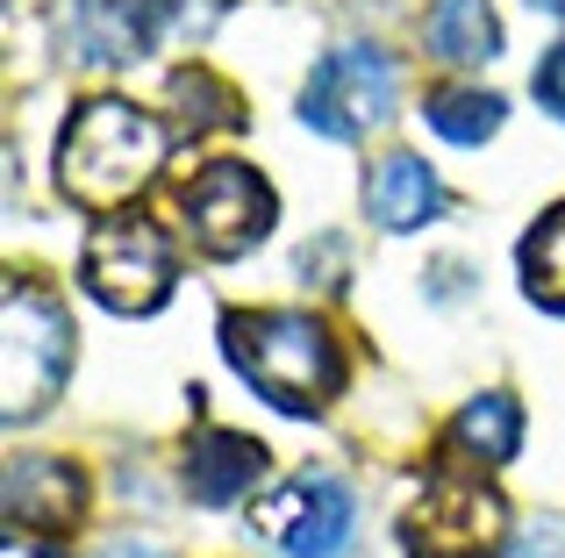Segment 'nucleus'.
Masks as SVG:
<instances>
[{
	"instance_id": "obj_1",
	"label": "nucleus",
	"mask_w": 565,
	"mask_h": 558,
	"mask_svg": "<svg viewBox=\"0 0 565 558\" xmlns=\"http://www.w3.org/2000/svg\"><path fill=\"white\" fill-rule=\"evenodd\" d=\"M158 165H166V122L115 94L79 100V115L57 137V186L94 215L137 201L158 180Z\"/></svg>"
},
{
	"instance_id": "obj_2",
	"label": "nucleus",
	"mask_w": 565,
	"mask_h": 558,
	"mask_svg": "<svg viewBox=\"0 0 565 558\" xmlns=\"http://www.w3.org/2000/svg\"><path fill=\"white\" fill-rule=\"evenodd\" d=\"M222 351L230 365L287 416H308L337 394L344 358H337L330 330L316 315H294V308H258V315H230L222 322Z\"/></svg>"
},
{
	"instance_id": "obj_3",
	"label": "nucleus",
	"mask_w": 565,
	"mask_h": 558,
	"mask_svg": "<svg viewBox=\"0 0 565 558\" xmlns=\"http://www.w3.org/2000/svg\"><path fill=\"white\" fill-rule=\"evenodd\" d=\"M72 365V322L29 279H8L0 293V394H8V422H29L51 408Z\"/></svg>"
},
{
	"instance_id": "obj_4",
	"label": "nucleus",
	"mask_w": 565,
	"mask_h": 558,
	"mask_svg": "<svg viewBox=\"0 0 565 558\" xmlns=\"http://www.w3.org/2000/svg\"><path fill=\"white\" fill-rule=\"evenodd\" d=\"M394 115V65L373 51V43H344L330 51L301 86V122L322 129L337 143H359Z\"/></svg>"
},
{
	"instance_id": "obj_5",
	"label": "nucleus",
	"mask_w": 565,
	"mask_h": 558,
	"mask_svg": "<svg viewBox=\"0 0 565 558\" xmlns=\"http://www.w3.org/2000/svg\"><path fill=\"white\" fill-rule=\"evenodd\" d=\"M180 208H186V229L207 258H244L250 244H265L279 201H273V186H265V172L236 165V158H215V165L186 186Z\"/></svg>"
},
{
	"instance_id": "obj_6",
	"label": "nucleus",
	"mask_w": 565,
	"mask_h": 558,
	"mask_svg": "<svg viewBox=\"0 0 565 558\" xmlns=\"http://www.w3.org/2000/svg\"><path fill=\"white\" fill-rule=\"evenodd\" d=\"M86 293L115 315H151L172 293V244L151 223H100L86 237Z\"/></svg>"
},
{
	"instance_id": "obj_7",
	"label": "nucleus",
	"mask_w": 565,
	"mask_h": 558,
	"mask_svg": "<svg viewBox=\"0 0 565 558\" xmlns=\"http://www.w3.org/2000/svg\"><path fill=\"white\" fill-rule=\"evenodd\" d=\"M351 523H359V508H351L344 480H330V473H301L258 502L265 545H279L287 558H337L351 545Z\"/></svg>"
},
{
	"instance_id": "obj_8",
	"label": "nucleus",
	"mask_w": 565,
	"mask_h": 558,
	"mask_svg": "<svg viewBox=\"0 0 565 558\" xmlns=\"http://www.w3.org/2000/svg\"><path fill=\"white\" fill-rule=\"evenodd\" d=\"M86 516V473L51 451H14L8 459V530L29 545H51L57 530Z\"/></svg>"
},
{
	"instance_id": "obj_9",
	"label": "nucleus",
	"mask_w": 565,
	"mask_h": 558,
	"mask_svg": "<svg viewBox=\"0 0 565 558\" xmlns=\"http://www.w3.org/2000/svg\"><path fill=\"white\" fill-rule=\"evenodd\" d=\"M501 530H509V516H501V494L480 487V480H437V487L415 502V516H408V537H415L429 558L487 551Z\"/></svg>"
},
{
	"instance_id": "obj_10",
	"label": "nucleus",
	"mask_w": 565,
	"mask_h": 558,
	"mask_svg": "<svg viewBox=\"0 0 565 558\" xmlns=\"http://www.w3.org/2000/svg\"><path fill=\"white\" fill-rule=\"evenodd\" d=\"M57 29H65V51L79 65L108 72V65H129V57H143L158 43V0H65Z\"/></svg>"
},
{
	"instance_id": "obj_11",
	"label": "nucleus",
	"mask_w": 565,
	"mask_h": 558,
	"mask_svg": "<svg viewBox=\"0 0 565 558\" xmlns=\"http://www.w3.org/2000/svg\"><path fill=\"white\" fill-rule=\"evenodd\" d=\"M265 480V444L236 430H201L186 444V494L201 508H236Z\"/></svg>"
},
{
	"instance_id": "obj_12",
	"label": "nucleus",
	"mask_w": 565,
	"mask_h": 558,
	"mask_svg": "<svg viewBox=\"0 0 565 558\" xmlns=\"http://www.w3.org/2000/svg\"><path fill=\"white\" fill-rule=\"evenodd\" d=\"M437 208H444V186H437V172H429L415 151L380 158V165H373V180H365V215H373L380 229H394V237L423 229Z\"/></svg>"
},
{
	"instance_id": "obj_13",
	"label": "nucleus",
	"mask_w": 565,
	"mask_h": 558,
	"mask_svg": "<svg viewBox=\"0 0 565 558\" xmlns=\"http://www.w3.org/2000/svg\"><path fill=\"white\" fill-rule=\"evenodd\" d=\"M515 444H523V408H515V394H472L466 408H458L451 422V451L472 465H509Z\"/></svg>"
},
{
	"instance_id": "obj_14",
	"label": "nucleus",
	"mask_w": 565,
	"mask_h": 558,
	"mask_svg": "<svg viewBox=\"0 0 565 558\" xmlns=\"http://www.w3.org/2000/svg\"><path fill=\"white\" fill-rule=\"evenodd\" d=\"M423 36L444 65H487V57H501V22L487 0H437Z\"/></svg>"
},
{
	"instance_id": "obj_15",
	"label": "nucleus",
	"mask_w": 565,
	"mask_h": 558,
	"mask_svg": "<svg viewBox=\"0 0 565 558\" xmlns=\"http://www.w3.org/2000/svg\"><path fill=\"white\" fill-rule=\"evenodd\" d=\"M523 293L537 308H552V315H565V208H552L523 237Z\"/></svg>"
},
{
	"instance_id": "obj_16",
	"label": "nucleus",
	"mask_w": 565,
	"mask_h": 558,
	"mask_svg": "<svg viewBox=\"0 0 565 558\" xmlns=\"http://www.w3.org/2000/svg\"><path fill=\"white\" fill-rule=\"evenodd\" d=\"M429 129L451 143H487L501 129V94H480V86H444V94H429Z\"/></svg>"
},
{
	"instance_id": "obj_17",
	"label": "nucleus",
	"mask_w": 565,
	"mask_h": 558,
	"mask_svg": "<svg viewBox=\"0 0 565 558\" xmlns=\"http://www.w3.org/2000/svg\"><path fill=\"white\" fill-rule=\"evenodd\" d=\"M172 100H180V122L201 137V129H236L244 115H236V94L222 79H207V72H180L172 79Z\"/></svg>"
},
{
	"instance_id": "obj_18",
	"label": "nucleus",
	"mask_w": 565,
	"mask_h": 558,
	"mask_svg": "<svg viewBox=\"0 0 565 558\" xmlns=\"http://www.w3.org/2000/svg\"><path fill=\"white\" fill-rule=\"evenodd\" d=\"M215 14L222 0H158V43H201Z\"/></svg>"
},
{
	"instance_id": "obj_19",
	"label": "nucleus",
	"mask_w": 565,
	"mask_h": 558,
	"mask_svg": "<svg viewBox=\"0 0 565 558\" xmlns=\"http://www.w3.org/2000/svg\"><path fill=\"white\" fill-rule=\"evenodd\" d=\"M509 558H565V516H530L509 537Z\"/></svg>"
},
{
	"instance_id": "obj_20",
	"label": "nucleus",
	"mask_w": 565,
	"mask_h": 558,
	"mask_svg": "<svg viewBox=\"0 0 565 558\" xmlns=\"http://www.w3.org/2000/svg\"><path fill=\"white\" fill-rule=\"evenodd\" d=\"M537 100H544V108H552L558 122H565V43H558V51L537 65Z\"/></svg>"
},
{
	"instance_id": "obj_21",
	"label": "nucleus",
	"mask_w": 565,
	"mask_h": 558,
	"mask_svg": "<svg viewBox=\"0 0 565 558\" xmlns=\"http://www.w3.org/2000/svg\"><path fill=\"white\" fill-rule=\"evenodd\" d=\"M100 558H172V551H158V545H137V537H122V545H108Z\"/></svg>"
},
{
	"instance_id": "obj_22",
	"label": "nucleus",
	"mask_w": 565,
	"mask_h": 558,
	"mask_svg": "<svg viewBox=\"0 0 565 558\" xmlns=\"http://www.w3.org/2000/svg\"><path fill=\"white\" fill-rule=\"evenodd\" d=\"M537 8H552V14H565V0H537Z\"/></svg>"
}]
</instances>
